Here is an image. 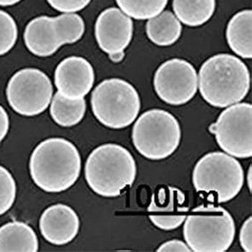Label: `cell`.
Masks as SVG:
<instances>
[{
    "label": "cell",
    "instance_id": "18",
    "mask_svg": "<svg viewBox=\"0 0 252 252\" xmlns=\"http://www.w3.org/2000/svg\"><path fill=\"white\" fill-rule=\"evenodd\" d=\"M146 31L147 37L152 43L159 46H169L179 40L183 26L172 12L164 11L147 21Z\"/></svg>",
    "mask_w": 252,
    "mask_h": 252
},
{
    "label": "cell",
    "instance_id": "2",
    "mask_svg": "<svg viewBox=\"0 0 252 252\" xmlns=\"http://www.w3.org/2000/svg\"><path fill=\"white\" fill-rule=\"evenodd\" d=\"M201 96L211 106L227 108L240 103L251 87L247 65L233 55L222 53L204 62L198 76Z\"/></svg>",
    "mask_w": 252,
    "mask_h": 252
},
{
    "label": "cell",
    "instance_id": "11",
    "mask_svg": "<svg viewBox=\"0 0 252 252\" xmlns=\"http://www.w3.org/2000/svg\"><path fill=\"white\" fill-rule=\"evenodd\" d=\"M133 32L131 18L115 7L101 12L95 23L97 45L108 55L125 52L131 42Z\"/></svg>",
    "mask_w": 252,
    "mask_h": 252
},
{
    "label": "cell",
    "instance_id": "29",
    "mask_svg": "<svg viewBox=\"0 0 252 252\" xmlns=\"http://www.w3.org/2000/svg\"><path fill=\"white\" fill-rule=\"evenodd\" d=\"M125 52H116V53H113V54H109V58L113 63H119L122 62L125 58Z\"/></svg>",
    "mask_w": 252,
    "mask_h": 252
},
{
    "label": "cell",
    "instance_id": "4",
    "mask_svg": "<svg viewBox=\"0 0 252 252\" xmlns=\"http://www.w3.org/2000/svg\"><path fill=\"white\" fill-rule=\"evenodd\" d=\"M184 222V239L192 252H226L235 239V221L223 207H197Z\"/></svg>",
    "mask_w": 252,
    "mask_h": 252
},
{
    "label": "cell",
    "instance_id": "19",
    "mask_svg": "<svg viewBox=\"0 0 252 252\" xmlns=\"http://www.w3.org/2000/svg\"><path fill=\"white\" fill-rule=\"evenodd\" d=\"M172 9L178 20L189 27L207 23L215 14V0H172Z\"/></svg>",
    "mask_w": 252,
    "mask_h": 252
},
{
    "label": "cell",
    "instance_id": "1",
    "mask_svg": "<svg viewBox=\"0 0 252 252\" xmlns=\"http://www.w3.org/2000/svg\"><path fill=\"white\" fill-rule=\"evenodd\" d=\"M32 180L47 192L66 191L74 185L81 172L82 160L77 147L64 138L41 141L30 159Z\"/></svg>",
    "mask_w": 252,
    "mask_h": 252
},
{
    "label": "cell",
    "instance_id": "26",
    "mask_svg": "<svg viewBox=\"0 0 252 252\" xmlns=\"http://www.w3.org/2000/svg\"><path fill=\"white\" fill-rule=\"evenodd\" d=\"M240 243L245 252H252V217H249L242 224L240 231Z\"/></svg>",
    "mask_w": 252,
    "mask_h": 252
},
{
    "label": "cell",
    "instance_id": "12",
    "mask_svg": "<svg viewBox=\"0 0 252 252\" xmlns=\"http://www.w3.org/2000/svg\"><path fill=\"white\" fill-rule=\"evenodd\" d=\"M94 81V67L82 57L65 58L55 71V85L58 93L72 100L84 98L91 91Z\"/></svg>",
    "mask_w": 252,
    "mask_h": 252
},
{
    "label": "cell",
    "instance_id": "22",
    "mask_svg": "<svg viewBox=\"0 0 252 252\" xmlns=\"http://www.w3.org/2000/svg\"><path fill=\"white\" fill-rule=\"evenodd\" d=\"M52 19L63 46L76 43L83 37L85 24L80 15L75 13H64Z\"/></svg>",
    "mask_w": 252,
    "mask_h": 252
},
{
    "label": "cell",
    "instance_id": "28",
    "mask_svg": "<svg viewBox=\"0 0 252 252\" xmlns=\"http://www.w3.org/2000/svg\"><path fill=\"white\" fill-rule=\"evenodd\" d=\"M9 128V115L5 109L0 105V144L8 134Z\"/></svg>",
    "mask_w": 252,
    "mask_h": 252
},
{
    "label": "cell",
    "instance_id": "6",
    "mask_svg": "<svg viewBox=\"0 0 252 252\" xmlns=\"http://www.w3.org/2000/svg\"><path fill=\"white\" fill-rule=\"evenodd\" d=\"M180 124L168 111L152 109L144 112L132 129L137 152L149 160H160L172 155L180 145Z\"/></svg>",
    "mask_w": 252,
    "mask_h": 252
},
{
    "label": "cell",
    "instance_id": "16",
    "mask_svg": "<svg viewBox=\"0 0 252 252\" xmlns=\"http://www.w3.org/2000/svg\"><path fill=\"white\" fill-rule=\"evenodd\" d=\"M252 11L244 9L229 20L226 28L227 43L235 54L244 58H252Z\"/></svg>",
    "mask_w": 252,
    "mask_h": 252
},
{
    "label": "cell",
    "instance_id": "17",
    "mask_svg": "<svg viewBox=\"0 0 252 252\" xmlns=\"http://www.w3.org/2000/svg\"><path fill=\"white\" fill-rule=\"evenodd\" d=\"M37 236L32 227L24 222H9L0 227V252H36Z\"/></svg>",
    "mask_w": 252,
    "mask_h": 252
},
{
    "label": "cell",
    "instance_id": "10",
    "mask_svg": "<svg viewBox=\"0 0 252 252\" xmlns=\"http://www.w3.org/2000/svg\"><path fill=\"white\" fill-rule=\"evenodd\" d=\"M153 85L158 97L165 103L179 106L189 103L198 91V74L188 61L173 58L156 71Z\"/></svg>",
    "mask_w": 252,
    "mask_h": 252
},
{
    "label": "cell",
    "instance_id": "7",
    "mask_svg": "<svg viewBox=\"0 0 252 252\" xmlns=\"http://www.w3.org/2000/svg\"><path fill=\"white\" fill-rule=\"evenodd\" d=\"M141 98L135 87L121 78L101 82L93 91L91 107L97 121L110 129H124L136 120Z\"/></svg>",
    "mask_w": 252,
    "mask_h": 252
},
{
    "label": "cell",
    "instance_id": "24",
    "mask_svg": "<svg viewBox=\"0 0 252 252\" xmlns=\"http://www.w3.org/2000/svg\"><path fill=\"white\" fill-rule=\"evenodd\" d=\"M16 197V184L11 173L0 166V216L10 209Z\"/></svg>",
    "mask_w": 252,
    "mask_h": 252
},
{
    "label": "cell",
    "instance_id": "23",
    "mask_svg": "<svg viewBox=\"0 0 252 252\" xmlns=\"http://www.w3.org/2000/svg\"><path fill=\"white\" fill-rule=\"evenodd\" d=\"M18 39L17 25L14 18L0 9V56L7 54Z\"/></svg>",
    "mask_w": 252,
    "mask_h": 252
},
{
    "label": "cell",
    "instance_id": "13",
    "mask_svg": "<svg viewBox=\"0 0 252 252\" xmlns=\"http://www.w3.org/2000/svg\"><path fill=\"white\" fill-rule=\"evenodd\" d=\"M185 200V194L178 188H160L152 195L147 208L150 220L159 229H178L186 220L189 212V208L184 205Z\"/></svg>",
    "mask_w": 252,
    "mask_h": 252
},
{
    "label": "cell",
    "instance_id": "27",
    "mask_svg": "<svg viewBox=\"0 0 252 252\" xmlns=\"http://www.w3.org/2000/svg\"><path fill=\"white\" fill-rule=\"evenodd\" d=\"M158 252H192L187 244L179 240H172L160 245L157 250Z\"/></svg>",
    "mask_w": 252,
    "mask_h": 252
},
{
    "label": "cell",
    "instance_id": "5",
    "mask_svg": "<svg viewBox=\"0 0 252 252\" xmlns=\"http://www.w3.org/2000/svg\"><path fill=\"white\" fill-rule=\"evenodd\" d=\"M195 190L218 204L235 198L244 185V170L232 156L223 152L207 153L198 160L192 172Z\"/></svg>",
    "mask_w": 252,
    "mask_h": 252
},
{
    "label": "cell",
    "instance_id": "8",
    "mask_svg": "<svg viewBox=\"0 0 252 252\" xmlns=\"http://www.w3.org/2000/svg\"><path fill=\"white\" fill-rule=\"evenodd\" d=\"M53 94L52 81L40 69H21L9 79L6 96L9 105L19 115L35 116L43 113Z\"/></svg>",
    "mask_w": 252,
    "mask_h": 252
},
{
    "label": "cell",
    "instance_id": "30",
    "mask_svg": "<svg viewBox=\"0 0 252 252\" xmlns=\"http://www.w3.org/2000/svg\"><path fill=\"white\" fill-rule=\"evenodd\" d=\"M21 0H0V6H12L15 5L16 3H20Z\"/></svg>",
    "mask_w": 252,
    "mask_h": 252
},
{
    "label": "cell",
    "instance_id": "3",
    "mask_svg": "<svg viewBox=\"0 0 252 252\" xmlns=\"http://www.w3.org/2000/svg\"><path fill=\"white\" fill-rule=\"evenodd\" d=\"M136 163L131 153L118 144H103L87 159L85 178L90 189L99 196L114 198L132 186Z\"/></svg>",
    "mask_w": 252,
    "mask_h": 252
},
{
    "label": "cell",
    "instance_id": "25",
    "mask_svg": "<svg viewBox=\"0 0 252 252\" xmlns=\"http://www.w3.org/2000/svg\"><path fill=\"white\" fill-rule=\"evenodd\" d=\"M53 9L62 13H76L85 9L92 0H46Z\"/></svg>",
    "mask_w": 252,
    "mask_h": 252
},
{
    "label": "cell",
    "instance_id": "21",
    "mask_svg": "<svg viewBox=\"0 0 252 252\" xmlns=\"http://www.w3.org/2000/svg\"><path fill=\"white\" fill-rule=\"evenodd\" d=\"M121 11L137 20H150L163 11L168 0H116Z\"/></svg>",
    "mask_w": 252,
    "mask_h": 252
},
{
    "label": "cell",
    "instance_id": "15",
    "mask_svg": "<svg viewBox=\"0 0 252 252\" xmlns=\"http://www.w3.org/2000/svg\"><path fill=\"white\" fill-rule=\"evenodd\" d=\"M24 40L30 52L40 58L51 57L63 46L53 19L46 15L30 21L24 32Z\"/></svg>",
    "mask_w": 252,
    "mask_h": 252
},
{
    "label": "cell",
    "instance_id": "14",
    "mask_svg": "<svg viewBox=\"0 0 252 252\" xmlns=\"http://www.w3.org/2000/svg\"><path fill=\"white\" fill-rule=\"evenodd\" d=\"M39 226L41 235L49 243L63 246L77 236L80 220L74 209L66 204H58L44 211Z\"/></svg>",
    "mask_w": 252,
    "mask_h": 252
},
{
    "label": "cell",
    "instance_id": "31",
    "mask_svg": "<svg viewBox=\"0 0 252 252\" xmlns=\"http://www.w3.org/2000/svg\"><path fill=\"white\" fill-rule=\"evenodd\" d=\"M252 166H250L248 174H247V182H248V186H249L250 191L252 192Z\"/></svg>",
    "mask_w": 252,
    "mask_h": 252
},
{
    "label": "cell",
    "instance_id": "20",
    "mask_svg": "<svg viewBox=\"0 0 252 252\" xmlns=\"http://www.w3.org/2000/svg\"><path fill=\"white\" fill-rule=\"evenodd\" d=\"M86 112L84 98L72 100L56 93L52 98L50 114L53 121L63 127H72L80 123Z\"/></svg>",
    "mask_w": 252,
    "mask_h": 252
},
{
    "label": "cell",
    "instance_id": "9",
    "mask_svg": "<svg viewBox=\"0 0 252 252\" xmlns=\"http://www.w3.org/2000/svg\"><path fill=\"white\" fill-rule=\"evenodd\" d=\"M209 130L223 152L237 158L252 156V105L237 103L227 107Z\"/></svg>",
    "mask_w": 252,
    "mask_h": 252
}]
</instances>
